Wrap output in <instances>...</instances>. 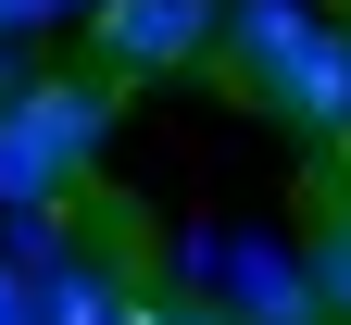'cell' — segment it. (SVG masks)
Listing matches in <instances>:
<instances>
[{"instance_id":"7","label":"cell","mask_w":351,"mask_h":325,"mask_svg":"<svg viewBox=\"0 0 351 325\" xmlns=\"http://www.w3.org/2000/svg\"><path fill=\"white\" fill-rule=\"evenodd\" d=\"M38 25H63V0H0V38H38Z\"/></svg>"},{"instance_id":"1","label":"cell","mask_w":351,"mask_h":325,"mask_svg":"<svg viewBox=\"0 0 351 325\" xmlns=\"http://www.w3.org/2000/svg\"><path fill=\"white\" fill-rule=\"evenodd\" d=\"M213 51L251 75V101L314 151H351V25L314 0H213Z\"/></svg>"},{"instance_id":"6","label":"cell","mask_w":351,"mask_h":325,"mask_svg":"<svg viewBox=\"0 0 351 325\" xmlns=\"http://www.w3.org/2000/svg\"><path fill=\"white\" fill-rule=\"evenodd\" d=\"M301 288H314V325H351V188L314 213V250H301Z\"/></svg>"},{"instance_id":"8","label":"cell","mask_w":351,"mask_h":325,"mask_svg":"<svg viewBox=\"0 0 351 325\" xmlns=\"http://www.w3.org/2000/svg\"><path fill=\"white\" fill-rule=\"evenodd\" d=\"M0 325H38V275H13V263H0Z\"/></svg>"},{"instance_id":"4","label":"cell","mask_w":351,"mask_h":325,"mask_svg":"<svg viewBox=\"0 0 351 325\" xmlns=\"http://www.w3.org/2000/svg\"><path fill=\"white\" fill-rule=\"evenodd\" d=\"M189 263L213 275L226 325H314V288H301V250H276V238H189Z\"/></svg>"},{"instance_id":"10","label":"cell","mask_w":351,"mask_h":325,"mask_svg":"<svg viewBox=\"0 0 351 325\" xmlns=\"http://www.w3.org/2000/svg\"><path fill=\"white\" fill-rule=\"evenodd\" d=\"M163 325H226V313H163Z\"/></svg>"},{"instance_id":"5","label":"cell","mask_w":351,"mask_h":325,"mask_svg":"<svg viewBox=\"0 0 351 325\" xmlns=\"http://www.w3.org/2000/svg\"><path fill=\"white\" fill-rule=\"evenodd\" d=\"M113 313H125V275L113 263H75L63 250L51 275H38V325H113Z\"/></svg>"},{"instance_id":"2","label":"cell","mask_w":351,"mask_h":325,"mask_svg":"<svg viewBox=\"0 0 351 325\" xmlns=\"http://www.w3.org/2000/svg\"><path fill=\"white\" fill-rule=\"evenodd\" d=\"M113 88L101 75H25V101H0V213H63V188L101 163Z\"/></svg>"},{"instance_id":"9","label":"cell","mask_w":351,"mask_h":325,"mask_svg":"<svg viewBox=\"0 0 351 325\" xmlns=\"http://www.w3.org/2000/svg\"><path fill=\"white\" fill-rule=\"evenodd\" d=\"M113 325H163V300H125V313H113Z\"/></svg>"},{"instance_id":"3","label":"cell","mask_w":351,"mask_h":325,"mask_svg":"<svg viewBox=\"0 0 351 325\" xmlns=\"http://www.w3.org/2000/svg\"><path fill=\"white\" fill-rule=\"evenodd\" d=\"M88 75L101 88H163V75H189L213 63V0H101L88 13Z\"/></svg>"}]
</instances>
